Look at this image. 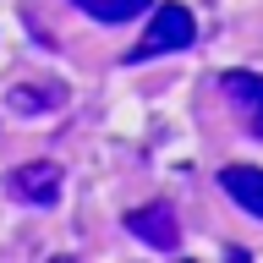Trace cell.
I'll return each mask as SVG.
<instances>
[{
  "label": "cell",
  "mask_w": 263,
  "mask_h": 263,
  "mask_svg": "<svg viewBox=\"0 0 263 263\" xmlns=\"http://www.w3.org/2000/svg\"><path fill=\"white\" fill-rule=\"evenodd\" d=\"M61 186H66V176H61V164H49V159H33V164H22V170L6 176V192L16 203H33V209H49L61 197Z\"/></svg>",
  "instance_id": "cell-2"
},
{
  "label": "cell",
  "mask_w": 263,
  "mask_h": 263,
  "mask_svg": "<svg viewBox=\"0 0 263 263\" xmlns=\"http://www.w3.org/2000/svg\"><path fill=\"white\" fill-rule=\"evenodd\" d=\"M82 16H99V22H132V16H143L154 0H71Z\"/></svg>",
  "instance_id": "cell-7"
},
{
  "label": "cell",
  "mask_w": 263,
  "mask_h": 263,
  "mask_svg": "<svg viewBox=\"0 0 263 263\" xmlns=\"http://www.w3.org/2000/svg\"><path fill=\"white\" fill-rule=\"evenodd\" d=\"M219 186L230 192V203H241L252 219H263V170L258 164H225L219 170Z\"/></svg>",
  "instance_id": "cell-5"
},
{
  "label": "cell",
  "mask_w": 263,
  "mask_h": 263,
  "mask_svg": "<svg viewBox=\"0 0 263 263\" xmlns=\"http://www.w3.org/2000/svg\"><path fill=\"white\" fill-rule=\"evenodd\" d=\"M197 39V16L186 11V6H176V0H164V6H154V22H148L143 44L126 55V66H143V61H159V55H176V49H186Z\"/></svg>",
  "instance_id": "cell-1"
},
{
  "label": "cell",
  "mask_w": 263,
  "mask_h": 263,
  "mask_svg": "<svg viewBox=\"0 0 263 263\" xmlns=\"http://www.w3.org/2000/svg\"><path fill=\"white\" fill-rule=\"evenodd\" d=\"M66 104V88H55V82H16V88H6V110L11 115H49Z\"/></svg>",
  "instance_id": "cell-6"
},
{
  "label": "cell",
  "mask_w": 263,
  "mask_h": 263,
  "mask_svg": "<svg viewBox=\"0 0 263 263\" xmlns=\"http://www.w3.org/2000/svg\"><path fill=\"white\" fill-rule=\"evenodd\" d=\"M219 88H225L230 110L241 115V132L247 137H263V77L258 71H225Z\"/></svg>",
  "instance_id": "cell-4"
},
{
  "label": "cell",
  "mask_w": 263,
  "mask_h": 263,
  "mask_svg": "<svg viewBox=\"0 0 263 263\" xmlns=\"http://www.w3.org/2000/svg\"><path fill=\"white\" fill-rule=\"evenodd\" d=\"M126 230L143 247H154V252H176V247H181V219H176L170 203H143V209H132L126 214Z\"/></svg>",
  "instance_id": "cell-3"
}]
</instances>
